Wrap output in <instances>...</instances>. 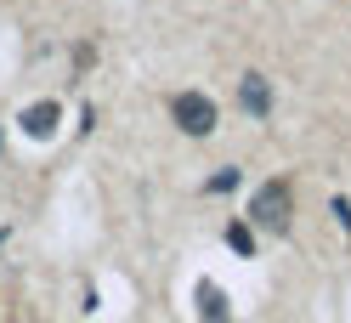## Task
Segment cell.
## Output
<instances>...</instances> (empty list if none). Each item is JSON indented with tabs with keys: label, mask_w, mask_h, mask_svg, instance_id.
<instances>
[{
	"label": "cell",
	"mask_w": 351,
	"mask_h": 323,
	"mask_svg": "<svg viewBox=\"0 0 351 323\" xmlns=\"http://www.w3.org/2000/svg\"><path fill=\"white\" fill-rule=\"evenodd\" d=\"M289 210H295L289 182H267V187H255V199H250V227H261V232H289Z\"/></svg>",
	"instance_id": "6da1fadb"
},
{
	"label": "cell",
	"mask_w": 351,
	"mask_h": 323,
	"mask_svg": "<svg viewBox=\"0 0 351 323\" xmlns=\"http://www.w3.org/2000/svg\"><path fill=\"white\" fill-rule=\"evenodd\" d=\"M170 114H176V125H182L187 136H210L215 119H221V114H215V102H210L204 91H182V97L170 102Z\"/></svg>",
	"instance_id": "7a4b0ae2"
},
{
	"label": "cell",
	"mask_w": 351,
	"mask_h": 323,
	"mask_svg": "<svg viewBox=\"0 0 351 323\" xmlns=\"http://www.w3.org/2000/svg\"><path fill=\"white\" fill-rule=\"evenodd\" d=\"M193 300H199V318H204V323H232V307H227V295H221L215 278H199Z\"/></svg>",
	"instance_id": "3957f363"
},
{
	"label": "cell",
	"mask_w": 351,
	"mask_h": 323,
	"mask_svg": "<svg viewBox=\"0 0 351 323\" xmlns=\"http://www.w3.org/2000/svg\"><path fill=\"white\" fill-rule=\"evenodd\" d=\"M238 108L255 114V119H267L272 114V85L261 80V74H244V80H238Z\"/></svg>",
	"instance_id": "277c9868"
},
{
	"label": "cell",
	"mask_w": 351,
	"mask_h": 323,
	"mask_svg": "<svg viewBox=\"0 0 351 323\" xmlns=\"http://www.w3.org/2000/svg\"><path fill=\"white\" fill-rule=\"evenodd\" d=\"M57 125H62V108H57V102H29V108H23V131H29V136H51Z\"/></svg>",
	"instance_id": "5b68a950"
},
{
	"label": "cell",
	"mask_w": 351,
	"mask_h": 323,
	"mask_svg": "<svg viewBox=\"0 0 351 323\" xmlns=\"http://www.w3.org/2000/svg\"><path fill=\"white\" fill-rule=\"evenodd\" d=\"M238 182H244V170H238V165H221V170H215V176L204 182V193H232Z\"/></svg>",
	"instance_id": "8992f818"
},
{
	"label": "cell",
	"mask_w": 351,
	"mask_h": 323,
	"mask_svg": "<svg viewBox=\"0 0 351 323\" xmlns=\"http://www.w3.org/2000/svg\"><path fill=\"white\" fill-rule=\"evenodd\" d=\"M227 244H232L238 255H250V250H255V232H250V222H232V227H227Z\"/></svg>",
	"instance_id": "52a82bcc"
},
{
	"label": "cell",
	"mask_w": 351,
	"mask_h": 323,
	"mask_svg": "<svg viewBox=\"0 0 351 323\" xmlns=\"http://www.w3.org/2000/svg\"><path fill=\"white\" fill-rule=\"evenodd\" d=\"M335 215H340V227L351 232V204H346V199H335Z\"/></svg>",
	"instance_id": "ba28073f"
},
{
	"label": "cell",
	"mask_w": 351,
	"mask_h": 323,
	"mask_svg": "<svg viewBox=\"0 0 351 323\" xmlns=\"http://www.w3.org/2000/svg\"><path fill=\"white\" fill-rule=\"evenodd\" d=\"M0 154H6V131H0Z\"/></svg>",
	"instance_id": "9c48e42d"
},
{
	"label": "cell",
	"mask_w": 351,
	"mask_h": 323,
	"mask_svg": "<svg viewBox=\"0 0 351 323\" xmlns=\"http://www.w3.org/2000/svg\"><path fill=\"white\" fill-rule=\"evenodd\" d=\"M0 244H6V227H0Z\"/></svg>",
	"instance_id": "30bf717a"
}]
</instances>
